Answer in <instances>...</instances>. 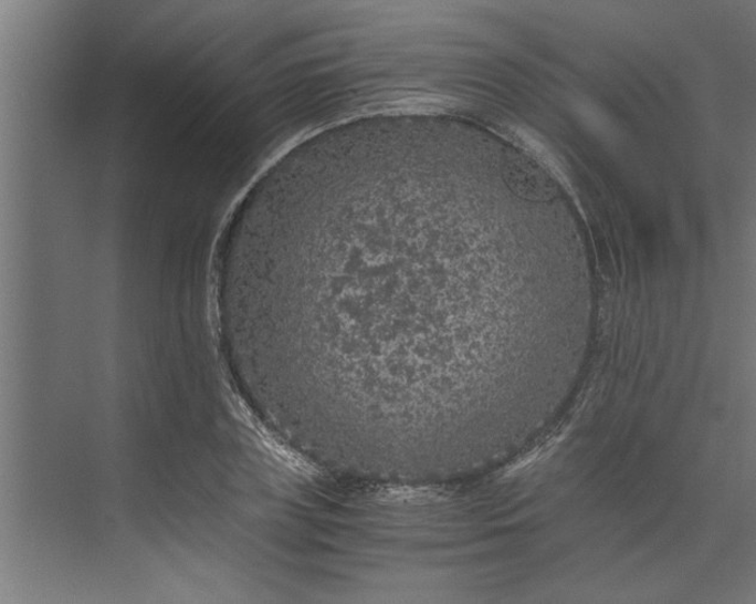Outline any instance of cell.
Returning <instances> with one entry per match:
<instances>
[{
    "instance_id": "6da1fadb",
    "label": "cell",
    "mask_w": 756,
    "mask_h": 604,
    "mask_svg": "<svg viewBox=\"0 0 756 604\" xmlns=\"http://www.w3.org/2000/svg\"><path fill=\"white\" fill-rule=\"evenodd\" d=\"M505 181L519 197L544 201L554 198L557 186L544 170L525 160H515L505 168Z\"/></svg>"
}]
</instances>
